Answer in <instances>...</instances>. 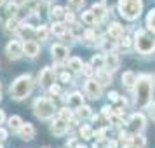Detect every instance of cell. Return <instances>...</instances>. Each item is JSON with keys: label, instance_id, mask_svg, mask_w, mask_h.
Masks as SVG:
<instances>
[{"label": "cell", "instance_id": "6da1fadb", "mask_svg": "<svg viewBox=\"0 0 155 148\" xmlns=\"http://www.w3.org/2000/svg\"><path fill=\"white\" fill-rule=\"evenodd\" d=\"M153 96V78L150 75H140L134 85V103L140 108L150 106Z\"/></svg>", "mask_w": 155, "mask_h": 148}, {"label": "cell", "instance_id": "7a4b0ae2", "mask_svg": "<svg viewBox=\"0 0 155 148\" xmlns=\"http://www.w3.org/2000/svg\"><path fill=\"white\" fill-rule=\"evenodd\" d=\"M133 44H134V49H136L138 54L148 56V54H152L155 51V35L150 33V31L145 30V28H140L134 33Z\"/></svg>", "mask_w": 155, "mask_h": 148}, {"label": "cell", "instance_id": "3957f363", "mask_svg": "<svg viewBox=\"0 0 155 148\" xmlns=\"http://www.w3.org/2000/svg\"><path fill=\"white\" fill-rule=\"evenodd\" d=\"M31 89H33V78L30 75H21L11 85V98L16 101H21V99L28 98Z\"/></svg>", "mask_w": 155, "mask_h": 148}, {"label": "cell", "instance_id": "277c9868", "mask_svg": "<svg viewBox=\"0 0 155 148\" xmlns=\"http://www.w3.org/2000/svg\"><path fill=\"white\" fill-rule=\"evenodd\" d=\"M119 12L127 21L138 19L143 12V0H119Z\"/></svg>", "mask_w": 155, "mask_h": 148}, {"label": "cell", "instance_id": "5b68a950", "mask_svg": "<svg viewBox=\"0 0 155 148\" xmlns=\"http://www.w3.org/2000/svg\"><path fill=\"white\" fill-rule=\"evenodd\" d=\"M54 112H56V105L54 101L49 98H37L33 101V113L40 120H47L54 117Z\"/></svg>", "mask_w": 155, "mask_h": 148}, {"label": "cell", "instance_id": "8992f818", "mask_svg": "<svg viewBox=\"0 0 155 148\" xmlns=\"http://www.w3.org/2000/svg\"><path fill=\"white\" fill-rule=\"evenodd\" d=\"M101 82H99L98 78L94 80V78H87L84 84V92L85 96H89L91 99H99L101 98V92H103V89H101Z\"/></svg>", "mask_w": 155, "mask_h": 148}, {"label": "cell", "instance_id": "52a82bcc", "mask_svg": "<svg viewBox=\"0 0 155 148\" xmlns=\"http://www.w3.org/2000/svg\"><path fill=\"white\" fill-rule=\"evenodd\" d=\"M5 52L11 59H19L21 56H25V51H23V44L19 40H11L5 47Z\"/></svg>", "mask_w": 155, "mask_h": 148}, {"label": "cell", "instance_id": "ba28073f", "mask_svg": "<svg viewBox=\"0 0 155 148\" xmlns=\"http://www.w3.org/2000/svg\"><path fill=\"white\" fill-rule=\"evenodd\" d=\"M68 129H70V122H68V120L61 119V117H58L56 120H52L51 133L54 134V136H63V134L68 133Z\"/></svg>", "mask_w": 155, "mask_h": 148}, {"label": "cell", "instance_id": "9c48e42d", "mask_svg": "<svg viewBox=\"0 0 155 148\" xmlns=\"http://www.w3.org/2000/svg\"><path fill=\"white\" fill-rule=\"evenodd\" d=\"M129 129L134 134L141 133L145 129V117H143V113H133L131 115V119H129Z\"/></svg>", "mask_w": 155, "mask_h": 148}, {"label": "cell", "instance_id": "30bf717a", "mask_svg": "<svg viewBox=\"0 0 155 148\" xmlns=\"http://www.w3.org/2000/svg\"><path fill=\"white\" fill-rule=\"evenodd\" d=\"M51 52H52V58H54L56 61H64V59H68V54H70L68 47H64L61 44H54V45L51 47Z\"/></svg>", "mask_w": 155, "mask_h": 148}, {"label": "cell", "instance_id": "8fae6325", "mask_svg": "<svg viewBox=\"0 0 155 148\" xmlns=\"http://www.w3.org/2000/svg\"><path fill=\"white\" fill-rule=\"evenodd\" d=\"M23 51H25V56L37 58L40 52V45L35 40H26V42H23Z\"/></svg>", "mask_w": 155, "mask_h": 148}, {"label": "cell", "instance_id": "7c38bea8", "mask_svg": "<svg viewBox=\"0 0 155 148\" xmlns=\"http://www.w3.org/2000/svg\"><path fill=\"white\" fill-rule=\"evenodd\" d=\"M106 31H108L110 38H113V40H120V38L124 37V26H122L120 23H110L108 28H106Z\"/></svg>", "mask_w": 155, "mask_h": 148}, {"label": "cell", "instance_id": "4fadbf2b", "mask_svg": "<svg viewBox=\"0 0 155 148\" xmlns=\"http://www.w3.org/2000/svg\"><path fill=\"white\" fill-rule=\"evenodd\" d=\"M52 80H54V71H52V68L45 66V68L40 71V75H38V82H40V85H44V87H49V85L52 84Z\"/></svg>", "mask_w": 155, "mask_h": 148}, {"label": "cell", "instance_id": "5bb4252c", "mask_svg": "<svg viewBox=\"0 0 155 148\" xmlns=\"http://www.w3.org/2000/svg\"><path fill=\"white\" fill-rule=\"evenodd\" d=\"M18 134H19V138H21V140L30 141V140H33V138H35V127L31 126L30 122H26V124H23V126L19 127Z\"/></svg>", "mask_w": 155, "mask_h": 148}, {"label": "cell", "instance_id": "9a60e30c", "mask_svg": "<svg viewBox=\"0 0 155 148\" xmlns=\"http://www.w3.org/2000/svg\"><path fill=\"white\" fill-rule=\"evenodd\" d=\"M105 68L108 71H115L117 68H119V56L115 54V52H106V56H105Z\"/></svg>", "mask_w": 155, "mask_h": 148}, {"label": "cell", "instance_id": "2e32d148", "mask_svg": "<svg viewBox=\"0 0 155 148\" xmlns=\"http://www.w3.org/2000/svg\"><path fill=\"white\" fill-rule=\"evenodd\" d=\"M136 82H138V75L134 71H126L122 75V84L126 85L127 89H133L134 85H136Z\"/></svg>", "mask_w": 155, "mask_h": 148}, {"label": "cell", "instance_id": "e0dca14e", "mask_svg": "<svg viewBox=\"0 0 155 148\" xmlns=\"http://www.w3.org/2000/svg\"><path fill=\"white\" fill-rule=\"evenodd\" d=\"M82 105H84V96L80 92H73L68 96V106L70 108H80Z\"/></svg>", "mask_w": 155, "mask_h": 148}, {"label": "cell", "instance_id": "ac0fdd59", "mask_svg": "<svg viewBox=\"0 0 155 148\" xmlns=\"http://www.w3.org/2000/svg\"><path fill=\"white\" fill-rule=\"evenodd\" d=\"M92 12L96 14V18H98V23H99V21H101V19L106 16V12H108V7H106L103 2H99V4H94V5H92Z\"/></svg>", "mask_w": 155, "mask_h": 148}, {"label": "cell", "instance_id": "d6986e66", "mask_svg": "<svg viewBox=\"0 0 155 148\" xmlns=\"http://www.w3.org/2000/svg\"><path fill=\"white\" fill-rule=\"evenodd\" d=\"M82 21L87 25V26H94V25H98V18H96V14L91 11H84L82 12Z\"/></svg>", "mask_w": 155, "mask_h": 148}, {"label": "cell", "instance_id": "ffe728a7", "mask_svg": "<svg viewBox=\"0 0 155 148\" xmlns=\"http://www.w3.org/2000/svg\"><path fill=\"white\" fill-rule=\"evenodd\" d=\"M96 78H98L101 84H108V82H112V71H108L106 68L96 70Z\"/></svg>", "mask_w": 155, "mask_h": 148}, {"label": "cell", "instance_id": "44dd1931", "mask_svg": "<svg viewBox=\"0 0 155 148\" xmlns=\"http://www.w3.org/2000/svg\"><path fill=\"white\" fill-rule=\"evenodd\" d=\"M68 68H70L71 71L78 73V71H82V68H84V63H82L80 58H70V59H68Z\"/></svg>", "mask_w": 155, "mask_h": 148}, {"label": "cell", "instance_id": "7402d4cb", "mask_svg": "<svg viewBox=\"0 0 155 148\" xmlns=\"http://www.w3.org/2000/svg\"><path fill=\"white\" fill-rule=\"evenodd\" d=\"M66 30H68V26H66L64 23L56 21L54 25H52V28H51V31H52L54 35H58V37H63L64 33H66Z\"/></svg>", "mask_w": 155, "mask_h": 148}, {"label": "cell", "instance_id": "603a6c76", "mask_svg": "<svg viewBox=\"0 0 155 148\" xmlns=\"http://www.w3.org/2000/svg\"><path fill=\"white\" fill-rule=\"evenodd\" d=\"M7 124H9V127H11L12 131H19V127H21L25 122H23V119L19 117V115H12V117L7 120Z\"/></svg>", "mask_w": 155, "mask_h": 148}, {"label": "cell", "instance_id": "cb8c5ba5", "mask_svg": "<svg viewBox=\"0 0 155 148\" xmlns=\"http://www.w3.org/2000/svg\"><path fill=\"white\" fill-rule=\"evenodd\" d=\"M35 35H37V38H38L40 42H45L47 37H49V30H47V26H37L35 28Z\"/></svg>", "mask_w": 155, "mask_h": 148}, {"label": "cell", "instance_id": "d4e9b609", "mask_svg": "<svg viewBox=\"0 0 155 148\" xmlns=\"http://www.w3.org/2000/svg\"><path fill=\"white\" fill-rule=\"evenodd\" d=\"M91 64L94 66V70H101V68H105V56H101V54L92 56Z\"/></svg>", "mask_w": 155, "mask_h": 148}, {"label": "cell", "instance_id": "484cf974", "mask_svg": "<svg viewBox=\"0 0 155 148\" xmlns=\"http://www.w3.org/2000/svg\"><path fill=\"white\" fill-rule=\"evenodd\" d=\"M147 26H148V30L155 35V9H152V11L148 12V16H147Z\"/></svg>", "mask_w": 155, "mask_h": 148}, {"label": "cell", "instance_id": "4316f807", "mask_svg": "<svg viewBox=\"0 0 155 148\" xmlns=\"http://www.w3.org/2000/svg\"><path fill=\"white\" fill-rule=\"evenodd\" d=\"M5 30H7V31H18V30H19V21H18V18H9L7 23H5Z\"/></svg>", "mask_w": 155, "mask_h": 148}, {"label": "cell", "instance_id": "83f0119b", "mask_svg": "<svg viewBox=\"0 0 155 148\" xmlns=\"http://www.w3.org/2000/svg\"><path fill=\"white\" fill-rule=\"evenodd\" d=\"M80 136L84 138V140H91L92 136H94V133H92V129H91V126H82L80 127Z\"/></svg>", "mask_w": 155, "mask_h": 148}, {"label": "cell", "instance_id": "f1b7e54d", "mask_svg": "<svg viewBox=\"0 0 155 148\" xmlns=\"http://www.w3.org/2000/svg\"><path fill=\"white\" fill-rule=\"evenodd\" d=\"M59 117L64 119V120H68V122H71V119H73V112H71L68 106H64V108L59 110Z\"/></svg>", "mask_w": 155, "mask_h": 148}, {"label": "cell", "instance_id": "f546056e", "mask_svg": "<svg viewBox=\"0 0 155 148\" xmlns=\"http://www.w3.org/2000/svg\"><path fill=\"white\" fill-rule=\"evenodd\" d=\"M51 16H52L54 19H61V18H64V9L59 7V5H56V7L51 9Z\"/></svg>", "mask_w": 155, "mask_h": 148}, {"label": "cell", "instance_id": "4dcf8cb0", "mask_svg": "<svg viewBox=\"0 0 155 148\" xmlns=\"http://www.w3.org/2000/svg\"><path fill=\"white\" fill-rule=\"evenodd\" d=\"M78 115H80L82 119H89V117H92V110L89 108V106L82 105L80 108H78Z\"/></svg>", "mask_w": 155, "mask_h": 148}, {"label": "cell", "instance_id": "1f68e13d", "mask_svg": "<svg viewBox=\"0 0 155 148\" xmlns=\"http://www.w3.org/2000/svg\"><path fill=\"white\" fill-rule=\"evenodd\" d=\"M85 0H68V4H70V7L73 9H82V5H84Z\"/></svg>", "mask_w": 155, "mask_h": 148}, {"label": "cell", "instance_id": "d6a6232c", "mask_svg": "<svg viewBox=\"0 0 155 148\" xmlns=\"http://www.w3.org/2000/svg\"><path fill=\"white\" fill-rule=\"evenodd\" d=\"M63 19H64L66 23H70V25H73V19H75V18H73V12L66 9V11H64V18H63Z\"/></svg>", "mask_w": 155, "mask_h": 148}, {"label": "cell", "instance_id": "836d02e7", "mask_svg": "<svg viewBox=\"0 0 155 148\" xmlns=\"http://www.w3.org/2000/svg\"><path fill=\"white\" fill-rule=\"evenodd\" d=\"M92 71H94V66H92V64H84V68H82V73H84V75L91 77Z\"/></svg>", "mask_w": 155, "mask_h": 148}, {"label": "cell", "instance_id": "e575fe53", "mask_svg": "<svg viewBox=\"0 0 155 148\" xmlns=\"http://www.w3.org/2000/svg\"><path fill=\"white\" fill-rule=\"evenodd\" d=\"M94 37H96L94 30H85V31H84V38H85V40H94Z\"/></svg>", "mask_w": 155, "mask_h": 148}, {"label": "cell", "instance_id": "d590c367", "mask_svg": "<svg viewBox=\"0 0 155 148\" xmlns=\"http://www.w3.org/2000/svg\"><path fill=\"white\" fill-rule=\"evenodd\" d=\"M49 92L51 94H54V96H58V94H61V87L59 85H49Z\"/></svg>", "mask_w": 155, "mask_h": 148}, {"label": "cell", "instance_id": "8d00e7d4", "mask_svg": "<svg viewBox=\"0 0 155 148\" xmlns=\"http://www.w3.org/2000/svg\"><path fill=\"white\" fill-rule=\"evenodd\" d=\"M108 99H110V101H120L119 92H117V91H110V92H108Z\"/></svg>", "mask_w": 155, "mask_h": 148}, {"label": "cell", "instance_id": "74e56055", "mask_svg": "<svg viewBox=\"0 0 155 148\" xmlns=\"http://www.w3.org/2000/svg\"><path fill=\"white\" fill-rule=\"evenodd\" d=\"M101 113L105 115L106 119H110V115L113 113V108H110V106H103V108H101Z\"/></svg>", "mask_w": 155, "mask_h": 148}, {"label": "cell", "instance_id": "f35d334b", "mask_svg": "<svg viewBox=\"0 0 155 148\" xmlns=\"http://www.w3.org/2000/svg\"><path fill=\"white\" fill-rule=\"evenodd\" d=\"M131 42H133V40H131L129 37H124L120 44H122V47H124V49H129V47H131Z\"/></svg>", "mask_w": 155, "mask_h": 148}, {"label": "cell", "instance_id": "ab89813d", "mask_svg": "<svg viewBox=\"0 0 155 148\" xmlns=\"http://www.w3.org/2000/svg\"><path fill=\"white\" fill-rule=\"evenodd\" d=\"M59 80H61V82H64V84H68V82L71 80L70 73H66V71H64V73H61V75H59Z\"/></svg>", "mask_w": 155, "mask_h": 148}, {"label": "cell", "instance_id": "60d3db41", "mask_svg": "<svg viewBox=\"0 0 155 148\" xmlns=\"http://www.w3.org/2000/svg\"><path fill=\"white\" fill-rule=\"evenodd\" d=\"M5 140H7V131L0 127V143H2V141H5Z\"/></svg>", "mask_w": 155, "mask_h": 148}, {"label": "cell", "instance_id": "b9f144b4", "mask_svg": "<svg viewBox=\"0 0 155 148\" xmlns=\"http://www.w3.org/2000/svg\"><path fill=\"white\" fill-rule=\"evenodd\" d=\"M150 117H152V120L155 122V103L153 105H150Z\"/></svg>", "mask_w": 155, "mask_h": 148}, {"label": "cell", "instance_id": "7bdbcfd3", "mask_svg": "<svg viewBox=\"0 0 155 148\" xmlns=\"http://www.w3.org/2000/svg\"><path fill=\"white\" fill-rule=\"evenodd\" d=\"M117 145H119V143H117L115 140H112V141H108V143H106V146H108V148H117Z\"/></svg>", "mask_w": 155, "mask_h": 148}, {"label": "cell", "instance_id": "ee69618b", "mask_svg": "<svg viewBox=\"0 0 155 148\" xmlns=\"http://www.w3.org/2000/svg\"><path fill=\"white\" fill-rule=\"evenodd\" d=\"M115 113L122 117V115H126V110H124V108H115Z\"/></svg>", "mask_w": 155, "mask_h": 148}, {"label": "cell", "instance_id": "f6af8a7d", "mask_svg": "<svg viewBox=\"0 0 155 148\" xmlns=\"http://www.w3.org/2000/svg\"><path fill=\"white\" fill-rule=\"evenodd\" d=\"M12 2H16L18 5H25V4H28V2H31V0H12Z\"/></svg>", "mask_w": 155, "mask_h": 148}, {"label": "cell", "instance_id": "bcb514c9", "mask_svg": "<svg viewBox=\"0 0 155 148\" xmlns=\"http://www.w3.org/2000/svg\"><path fill=\"white\" fill-rule=\"evenodd\" d=\"M4 120H5V115H4L2 110H0V124H4Z\"/></svg>", "mask_w": 155, "mask_h": 148}, {"label": "cell", "instance_id": "7dc6e473", "mask_svg": "<svg viewBox=\"0 0 155 148\" xmlns=\"http://www.w3.org/2000/svg\"><path fill=\"white\" fill-rule=\"evenodd\" d=\"M110 2H112V0H103V4H105V5H108Z\"/></svg>", "mask_w": 155, "mask_h": 148}, {"label": "cell", "instance_id": "c3c4849f", "mask_svg": "<svg viewBox=\"0 0 155 148\" xmlns=\"http://www.w3.org/2000/svg\"><path fill=\"white\" fill-rule=\"evenodd\" d=\"M75 148H87V146H85V145H77Z\"/></svg>", "mask_w": 155, "mask_h": 148}, {"label": "cell", "instance_id": "681fc988", "mask_svg": "<svg viewBox=\"0 0 155 148\" xmlns=\"http://www.w3.org/2000/svg\"><path fill=\"white\" fill-rule=\"evenodd\" d=\"M45 2H52V0H45Z\"/></svg>", "mask_w": 155, "mask_h": 148}, {"label": "cell", "instance_id": "f907efd6", "mask_svg": "<svg viewBox=\"0 0 155 148\" xmlns=\"http://www.w3.org/2000/svg\"><path fill=\"white\" fill-rule=\"evenodd\" d=\"M0 87H2V84H0Z\"/></svg>", "mask_w": 155, "mask_h": 148}, {"label": "cell", "instance_id": "816d5d0a", "mask_svg": "<svg viewBox=\"0 0 155 148\" xmlns=\"http://www.w3.org/2000/svg\"><path fill=\"white\" fill-rule=\"evenodd\" d=\"M0 148H2V145H0Z\"/></svg>", "mask_w": 155, "mask_h": 148}]
</instances>
